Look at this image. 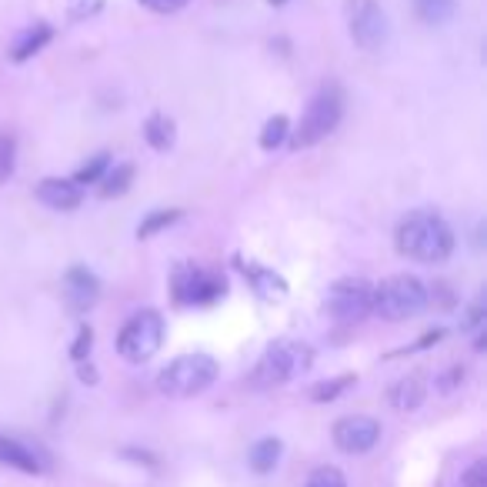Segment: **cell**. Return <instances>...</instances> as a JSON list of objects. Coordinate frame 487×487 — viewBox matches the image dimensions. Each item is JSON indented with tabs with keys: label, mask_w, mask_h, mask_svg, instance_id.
<instances>
[{
	"label": "cell",
	"mask_w": 487,
	"mask_h": 487,
	"mask_svg": "<svg viewBox=\"0 0 487 487\" xmlns=\"http://www.w3.org/2000/svg\"><path fill=\"white\" fill-rule=\"evenodd\" d=\"M398 250L404 258L421 260V264H441L454 250V230L434 210H418L398 224Z\"/></svg>",
	"instance_id": "obj_1"
},
{
	"label": "cell",
	"mask_w": 487,
	"mask_h": 487,
	"mask_svg": "<svg viewBox=\"0 0 487 487\" xmlns=\"http://www.w3.org/2000/svg\"><path fill=\"white\" fill-rule=\"evenodd\" d=\"M431 304V290L424 280L411 278V274H394V278H384L374 288V298H370V310L384 320H408L414 314Z\"/></svg>",
	"instance_id": "obj_2"
},
{
	"label": "cell",
	"mask_w": 487,
	"mask_h": 487,
	"mask_svg": "<svg viewBox=\"0 0 487 487\" xmlns=\"http://www.w3.org/2000/svg\"><path fill=\"white\" fill-rule=\"evenodd\" d=\"M428 398V388H424V380L418 374H411V378H401L394 388L388 391V401L391 408L401 411V414H408V411H418Z\"/></svg>",
	"instance_id": "obj_13"
},
{
	"label": "cell",
	"mask_w": 487,
	"mask_h": 487,
	"mask_svg": "<svg viewBox=\"0 0 487 487\" xmlns=\"http://www.w3.org/2000/svg\"><path fill=\"white\" fill-rule=\"evenodd\" d=\"M484 314H487L484 298L474 300V304H471V308H468V314H464V324H461V328H464V330H478L481 324H484Z\"/></svg>",
	"instance_id": "obj_30"
},
{
	"label": "cell",
	"mask_w": 487,
	"mask_h": 487,
	"mask_svg": "<svg viewBox=\"0 0 487 487\" xmlns=\"http://www.w3.org/2000/svg\"><path fill=\"white\" fill-rule=\"evenodd\" d=\"M147 10H154V14H174V10H180L188 0H140Z\"/></svg>",
	"instance_id": "obj_31"
},
{
	"label": "cell",
	"mask_w": 487,
	"mask_h": 487,
	"mask_svg": "<svg viewBox=\"0 0 487 487\" xmlns=\"http://www.w3.org/2000/svg\"><path fill=\"white\" fill-rule=\"evenodd\" d=\"M484 344H487V338H484V334H478V340H474V350H484Z\"/></svg>",
	"instance_id": "obj_35"
},
{
	"label": "cell",
	"mask_w": 487,
	"mask_h": 487,
	"mask_svg": "<svg viewBox=\"0 0 487 487\" xmlns=\"http://www.w3.org/2000/svg\"><path fill=\"white\" fill-rule=\"evenodd\" d=\"M441 338H444V328H434V330H428V334H424V338H421L418 344H414V350H424V348H431V344H438Z\"/></svg>",
	"instance_id": "obj_33"
},
{
	"label": "cell",
	"mask_w": 487,
	"mask_h": 487,
	"mask_svg": "<svg viewBox=\"0 0 487 487\" xmlns=\"http://www.w3.org/2000/svg\"><path fill=\"white\" fill-rule=\"evenodd\" d=\"M174 300L184 304V308H194V304H214L218 298H224L228 290V280L214 274V270H204L198 264H178L174 268Z\"/></svg>",
	"instance_id": "obj_7"
},
{
	"label": "cell",
	"mask_w": 487,
	"mask_h": 487,
	"mask_svg": "<svg viewBox=\"0 0 487 487\" xmlns=\"http://www.w3.org/2000/svg\"><path fill=\"white\" fill-rule=\"evenodd\" d=\"M218 370L210 354H180L157 374V391L167 398H194L218 380Z\"/></svg>",
	"instance_id": "obj_3"
},
{
	"label": "cell",
	"mask_w": 487,
	"mask_h": 487,
	"mask_svg": "<svg viewBox=\"0 0 487 487\" xmlns=\"http://www.w3.org/2000/svg\"><path fill=\"white\" fill-rule=\"evenodd\" d=\"M17 167V140L10 130H0V184H7Z\"/></svg>",
	"instance_id": "obj_24"
},
{
	"label": "cell",
	"mask_w": 487,
	"mask_h": 487,
	"mask_svg": "<svg viewBox=\"0 0 487 487\" xmlns=\"http://www.w3.org/2000/svg\"><path fill=\"white\" fill-rule=\"evenodd\" d=\"M461 380H464V368H451L448 374H444V378L438 380L441 384V391H454L461 384Z\"/></svg>",
	"instance_id": "obj_32"
},
{
	"label": "cell",
	"mask_w": 487,
	"mask_h": 487,
	"mask_svg": "<svg viewBox=\"0 0 487 487\" xmlns=\"http://www.w3.org/2000/svg\"><path fill=\"white\" fill-rule=\"evenodd\" d=\"M240 270L248 274L250 288L258 290L264 300H280L284 294H288V280L280 278V274H274V270L258 268V264H240Z\"/></svg>",
	"instance_id": "obj_15"
},
{
	"label": "cell",
	"mask_w": 487,
	"mask_h": 487,
	"mask_svg": "<svg viewBox=\"0 0 487 487\" xmlns=\"http://www.w3.org/2000/svg\"><path fill=\"white\" fill-rule=\"evenodd\" d=\"M348 27L350 37L360 50H380L388 44V14L380 10L378 0H350L348 4Z\"/></svg>",
	"instance_id": "obj_8"
},
{
	"label": "cell",
	"mask_w": 487,
	"mask_h": 487,
	"mask_svg": "<svg viewBox=\"0 0 487 487\" xmlns=\"http://www.w3.org/2000/svg\"><path fill=\"white\" fill-rule=\"evenodd\" d=\"M308 487H348V481L338 468H318L308 478Z\"/></svg>",
	"instance_id": "obj_26"
},
{
	"label": "cell",
	"mask_w": 487,
	"mask_h": 487,
	"mask_svg": "<svg viewBox=\"0 0 487 487\" xmlns=\"http://www.w3.org/2000/svg\"><path fill=\"white\" fill-rule=\"evenodd\" d=\"M314 364V350L300 340H278L264 350L258 370H254V380L260 388H274V384H288V380L300 378L304 370H310Z\"/></svg>",
	"instance_id": "obj_5"
},
{
	"label": "cell",
	"mask_w": 487,
	"mask_h": 487,
	"mask_svg": "<svg viewBox=\"0 0 487 487\" xmlns=\"http://www.w3.org/2000/svg\"><path fill=\"white\" fill-rule=\"evenodd\" d=\"M458 487H487V461H474L464 474H461V484Z\"/></svg>",
	"instance_id": "obj_29"
},
{
	"label": "cell",
	"mask_w": 487,
	"mask_h": 487,
	"mask_svg": "<svg viewBox=\"0 0 487 487\" xmlns=\"http://www.w3.org/2000/svg\"><path fill=\"white\" fill-rule=\"evenodd\" d=\"M178 220H180V210H154V214H147V218L137 224V238L140 240L154 238L157 230H167L170 224H178Z\"/></svg>",
	"instance_id": "obj_23"
},
{
	"label": "cell",
	"mask_w": 487,
	"mask_h": 487,
	"mask_svg": "<svg viewBox=\"0 0 487 487\" xmlns=\"http://www.w3.org/2000/svg\"><path fill=\"white\" fill-rule=\"evenodd\" d=\"M144 140L154 150H170L174 147V120L167 114H150L144 124Z\"/></svg>",
	"instance_id": "obj_18"
},
{
	"label": "cell",
	"mask_w": 487,
	"mask_h": 487,
	"mask_svg": "<svg viewBox=\"0 0 487 487\" xmlns=\"http://www.w3.org/2000/svg\"><path fill=\"white\" fill-rule=\"evenodd\" d=\"M90 348H94V330H90V324H84V328L77 330L74 348H70V358L77 360V364H84V358L90 354Z\"/></svg>",
	"instance_id": "obj_28"
},
{
	"label": "cell",
	"mask_w": 487,
	"mask_h": 487,
	"mask_svg": "<svg viewBox=\"0 0 487 487\" xmlns=\"http://www.w3.org/2000/svg\"><path fill=\"white\" fill-rule=\"evenodd\" d=\"M37 200L44 204V208H50V210H74V208H80V200H84V190H80L74 180L44 178L37 184Z\"/></svg>",
	"instance_id": "obj_12"
},
{
	"label": "cell",
	"mask_w": 487,
	"mask_h": 487,
	"mask_svg": "<svg viewBox=\"0 0 487 487\" xmlns=\"http://www.w3.org/2000/svg\"><path fill=\"white\" fill-rule=\"evenodd\" d=\"M64 290H67V304L70 310H77V314H84V310H90L94 304H97L100 298V280L90 274L87 268H70L67 278H64Z\"/></svg>",
	"instance_id": "obj_11"
},
{
	"label": "cell",
	"mask_w": 487,
	"mask_h": 487,
	"mask_svg": "<svg viewBox=\"0 0 487 487\" xmlns=\"http://www.w3.org/2000/svg\"><path fill=\"white\" fill-rule=\"evenodd\" d=\"M280 454H284L280 438H260L248 451V464L254 474H274V468L280 464Z\"/></svg>",
	"instance_id": "obj_17"
},
{
	"label": "cell",
	"mask_w": 487,
	"mask_h": 487,
	"mask_svg": "<svg viewBox=\"0 0 487 487\" xmlns=\"http://www.w3.org/2000/svg\"><path fill=\"white\" fill-rule=\"evenodd\" d=\"M288 137H290V120L284 117V114H274V117L264 124V130H260V147L278 150Z\"/></svg>",
	"instance_id": "obj_21"
},
{
	"label": "cell",
	"mask_w": 487,
	"mask_h": 487,
	"mask_svg": "<svg viewBox=\"0 0 487 487\" xmlns=\"http://www.w3.org/2000/svg\"><path fill=\"white\" fill-rule=\"evenodd\" d=\"M160 344H164V318H160L157 310H140V314H134L117 334L120 358L130 360V364L150 360L160 350Z\"/></svg>",
	"instance_id": "obj_6"
},
{
	"label": "cell",
	"mask_w": 487,
	"mask_h": 487,
	"mask_svg": "<svg viewBox=\"0 0 487 487\" xmlns=\"http://www.w3.org/2000/svg\"><path fill=\"white\" fill-rule=\"evenodd\" d=\"M0 464H4V468H17V471H24V474H40V471H44L40 458L27 444H20V441H14V438H4V434H0Z\"/></svg>",
	"instance_id": "obj_14"
},
{
	"label": "cell",
	"mask_w": 487,
	"mask_h": 487,
	"mask_svg": "<svg viewBox=\"0 0 487 487\" xmlns=\"http://www.w3.org/2000/svg\"><path fill=\"white\" fill-rule=\"evenodd\" d=\"M104 10V0H67V14L74 20H87Z\"/></svg>",
	"instance_id": "obj_27"
},
{
	"label": "cell",
	"mask_w": 487,
	"mask_h": 487,
	"mask_svg": "<svg viewBox=\"0 0 487 487\" xmlns=\"http://www.w3.org/2000/svg\"><path fill=\"white\" fill-rule=\"evenodd\" d=\"M454 7H458V0H414L418 17L424 20V24H431V27L454 17Z\"/></svg>",
	"instance_id": "obj_20"
},
{
	"label": "cell",
	"mask_w": 487,
	"mask_h": 487,
	"mask_svg": "<svg viewBox=\"0 0 487 487\" xmlns=\"http://www.w3.org/2000/svg\"><path fill=\"white\" fill-rule=\"evenodd\" d=\"M80 380H87V384H97V374H94V368H90V364H80Z\"/></svg>",
	"instance_id": "obj_34"
},
{
	"label": "cell",
	"mask_w": 487,
	"mask_h": 487,
	"mask_svg": "<svg viewBox=\"0 0 487 487\" xmlns=\"http://www.w3.org/2000/svg\"><path fill=\"white\" fill-rule=\"evenodd\" d=\"M107 167H110V154L104 150V154H97L90 164H84V167L74 174V184H77V188H84V184H97V180L107 174Z\"/></svg>",
	"instance_id": "obj_25"
},
{
	"label": "cell",
	"mask_w": 487,
	"mask_h": 487,
	"mask_svg": "<svg viewBox=\"0 0 487 487\" xmlns=\"http://www.w3.org/2000/svg\"><path fill=\"white\" fill-rule=\"evenodd\" d=\"M380 441V424L368 414H350L334 424V444L344 454H368Z\"/></svg>",
	"instance_id": "obj_10"
},
{
	"label": "cell",
	"mask_w": 487,
	"mask_h": 487,
	"mask_svg": "<svg viewBox=\"0 0 487 487\" xmlns=\"http://www.w3.org/2000/svg\"><path fill=\"white\" fill-rule=\"evenodd\" d=\"M340 117H344V97H340L338 87H324L318 97L310 100L308 110H304V117H300L298 130H290V147L294 150H304V147H314L320 144L324 137H330L334 130H338Z\"/></svg>",
	"instance_id": "obj_4"
},
{
	"label": "cell",
	"mask_w": 487,
	"mask_h": 487,
	"mask_svg": "<svg viewBox=\"0 0 487 487\" xmlns=\"http://www.w3.org/2000/svg\"><path fill=\"white\" fill-rule=\"evenodd\" d=\"M270 4H274V7H280V4H288V0H270Z\"/></svg>",
	"instance_id": "obj_36"
},
{
	"label": "cell",
	"mask_w": 487,
	"mask_h": 487,
	"mask_svg": "<svg viewBox=\"0 0 487 487\" xmlns=\"http://www.w3.org/2000/svg\"><path fill=\"white\" fill-rule=\"evenodd\" d=\"M370 298H374V284L364 278H344L338 280L328 294V314L340 324H354L370 314Z\"/></svg>",
	"instance_id": "obj_9"
},
{
	"label": "cell",
	"mask_w": 487,
	"mask_h": 487,
	"mask_svg": "<svg viewBox=\"0 0 487 487\" xmlns=\"http://www.w3.org/2000/svg\"><path fill=\"white\" fill-rule=\"evenodd\" d=\"M354 380H358L354 374H344V378H334V380H320V384L310 388V401H314V404H330V401H338Z\"/></svg>",
	"instance_id": "obj_22"
},
{
	"label": "cell",
	"mask_w": 487,
	"mask_h": 487,
	"mask_svg": "<svg viewBox=\"0 0 487 487\" xmlns=\"http://www.w3.org/2000/svg\"><path fill=\"white\" fill-rule=\"evenodd\" d=\"M130 184H134V164H117V167H107V174L100 178V194L120 198L130 190Z\"/></svg>",
	"instance_id": "obj_19"
},
{
	"label": "cell",
	"mask_w": 487,
	"mask_h": 487,
	"mask_svg": "<svg viewBox=\"0 0 487 487\" xmlns=\"http://www.w3.org/2000/svg\"><path fill=\"white\" fill-rule=\"evenodd\" d=\"M50 37H54V27H47V24H34V27L24 30V34L17 37V44L10 47V60H14V64H24V60H30L34 54H40V50L47 47Z\"/></svg>",
	"instance_id": "obj_16"
}]
</instances>
